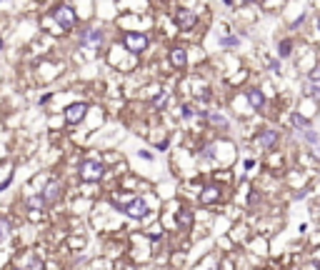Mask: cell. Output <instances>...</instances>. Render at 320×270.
<instances>
[{"instance_id": "12", "label": "cell", "mask_w": 320, "mask_h": 270, "mask_svg": "<svg viewBox=\"0 0 320 270\" xmlns=\"http://www.w3.org/2000/svg\"><path fill=\"white\" fill-rule=\"evenodd\" d=\"M178 225H180V228H190L193 225V213L188 208H183V210L178 213Z\"/></svg>"}, {"instance_id": "18", "label": "cell", "mask_w": 320, "mask_h": 270, "mask_svg": "<svg viewBox=\"0 0 320 270\" xmlns=\"http://www.w3.org/2000/svg\"><path fill=\"white\" fill-rule=\"evenodd\" d=\"M165 103H168V93H160L153 98V108H165Z\"/></svg>"}, {"instance_id": "29", "label": "cell", "mask_w": 320, "mask_h": 270, "mask_svg": "<svg viewBox=\"0 0 320 270\" xmlns=\"http://www.w3.org/2000/svg\"><path fill=\"white\" fill-rule=\"evenodd\" d=\"M0 50H3V40H0Z\"/></svg>"}, {"instance_id": "5", "label": "cell", "mask_w": 320, "mask_h": 270, "mask_svg": "<svg viewBox=\"0 0 320 270\" xmlns=\"http://www.w3.org/2000/svg\"><path fill=\"white\" fill-rule=\"evenodd\" d=\"M85 113H88V103H73V105L65 108V120L70 125H78L85 118Z\"/></svg>"}, {"instance_id": "19", "label": "cell", "mask_w": 320, "mask_h": 270, "mask_svg": "<svg viewBox=\"0 0 320 270\" xmlns=\"http://www.w3.org/2000/svg\"><path fill=\"white\" fill-rule=\"evenodd\" d=\"M303 138H305L310 145H320V135L315 133V130H305V133H303Z\"/></svg>"}, {"instance_id": "27", "label": "cell", "mask_w": 320, "mask_h": 270, "mask_svg": "<svg viewBox=\"0 0 320 270\" xmlns=\"http://www.w3.org/2000/svg\"><path fill=\"white\" fill-rule=\"evenodd\" d=\"M140 155H143L145 160H153V153H148V150H140Z\"/></svg>"}, {"instance_id": "24", "label": "cell", "mask_w": 320, "mask_h": 270, "mask_svg": "<svg viewBox=\"0 0 320 270\" xmlns=\"http://www.w3.org/2000/svg\"><path fill=\"white\" fill-rule=\"evenodd\" d=\"M203 158H205V160H213V158H215V145H208V148L203 150Z\"/></svg>"}, {"instance_id": "9", "label": "cell", "mask_w": 320, "mask_h": 270, "mask_svg": "<svg viewBox=\"0 0 320 270\" xmlns=\"http://www.w3.org/2000/svg\"><path fill=\"white\" fill-rule=\"evenodd\" d=\"M278 143V130H265V133L258 135V145L260 148H273Z\"/></svg>"}, {"instance_id": "3", "label": "cell", "mask_w": 320, "mask_h": 270, "mask_svg": "<svg viewBox=\"0 0 320 270\" xmlns=\"http://www.w3.org/2000/svg\"><path fill=\"white\" fill-rule=\"evenodd\" d=\"M148 35L145 33H125V38H123V45L128 48L130 53H143L145 48H148Z\"/></svg>"}, {"instance_id": "17", "label": "cell", "mask_w": 320, "mask_h": 270, "mask_svg": "<svg viewBox=\"0 0 320 270\" xmlns=\"http://www.w3.org/2000/svg\"><path fill=\"white\" fill-rule=\"evenodd\" d=\"M28 208H33V210H43V208H45V205H43V198H40V195L28 198Z\"/></svg>"}, {"instance_id": "11", "label": "cell", "mask_w": 320, "mask_h": 270, "mask_svg": "<svg viewBox=\"0 0 320 270\" xmlns=\"http://www.w3.org/2000/svg\"><path fill=\"white\" fill-rule=\"evenodd\" d=\"M245 95H248V103H250L255 110H260V108L265 105V98H263V93H260V90H248Z\"/></svg>"}, {"instance_id": "13", "label": "cell", "mask_w": 320, "mask_h": 270, "mask_svg": "<svg viewBox=\"0 0 320 270\" xmlns=\"http://www.w3.org/2000/svg\"><path fill=\"white\" fill-rule=\"evenodd\" d=\"M203 115H205L213 125H218V128H228V120H225L223 115H218V113H203Z\"/></svg>"}, {"instance_id": "1", "label": "cell", "mask_w": 320, "mask_h": 270, "mask_svg": "<svg viewBox=\"0 0 320 270\" xmlns=\"http://www.w3.org/2000/svg\"><path fill=\"white\" fill-rule=\"evenodd\" d=\"M103 175H105V168L100 160H83L80 163V178L85 183H98Z\"/></svg>"}, {"instance_id": "16", "label": "cell", "mask_w": 320, "mask_h": 270, "mask_svg": "<svg viewBox=\"0 0 320 270\" xmlns=\"http://www.w3.org/2000/svg\"><path fill=\"white\" fill-rule=\"evenodd\" d=\"M290 50H293V43H290V40H280V45H278V55H280V58H288Z\"/></svg>"}, {"instance_id": "21", "label": "cell", "mask_w": 320, "mask_h": 270, "mask_svg": "<svg viewBox=\"0 0 320 270\" xmlns=\"http://www.w3.org/2000/svg\"><path fill=\"white\" fill-rule=\"evenodd\" d=\"M218 198V190L210 185V188H205V195H203V202H210V200H215Z\"/></svg>"}, {"instance_id": "32", "label": "cell", "mask_w": 320, "mask_h": 270, "mask_svg": "<svg viewBox=\"0 0 320 270\" xmlns=\"http://www.w3.org/2000/svg\"><path fill=\"white\" fill-rule=\"evenodd\" d=\"M15 270H23V268H15Z\"/></svg>"}, {"instance_id": "30", "label": "cell", "mask_w": 320, "mask_h": 270, "mask_svg": "<svg viewBox=\"0 0 320 270\" xmlns=\"http://www.w3.org/2000/svg\"><path fill=\"white\" fill-rule=\"evenodd\" d=\"M318 30H320V18H318Z\"/></svg>"}, {"instance_id": "7", "label": "cell", "mask_w": 320, "mask_h": 270, "mask_svg": "<svg viewBox=\"0 0 320 270\" xmlns=\"http://www.w3.org/2000/svg\"><path fill=\"white\" fill-rule=\"evenodd\" d=\"M175 23H178L180 30H190L193 25L198 23V15L193 10H188V8H180V10H175Z\"/></svg>"}, {"instance_id": "4", "label": "cell", "mask_w": 320, "mask_h": 270, "mask_svg": "<svg viewBox=\"0 0 320 270\" xmlns=\"http://www.w3.org/2000/svg\"><path fill=\"white\" fill-rule=\"evenodd\" d=\"M60 193H63L60 183H58V180H50V183L43 188V193H40V198H43V205H45V208H48V205H55V202L60 200Z\"/></svg>"}, {"instance_id": "23", "label": "cell", "mask_w": 320, "mask_h": 270, "mask_svg": "<svg viewBox=\"0 0 320 270\" xmlns=\"http://www.w3.org/2000/svg\"><path fill=\"white\" fill-rule=\"evenodd\" d=\"M180 115H183L185 120H190L193 115H195V110H193V105H183V108H180Z\"/></svg>"}, {"instance_id": "2", "label": "cell", "mask_w": 320, "mask_h": 270, "mask_svg": "<svg viewBox=\"0 0 320 270\" xmlns=\"http://www.w3.org/2000/svg\"><path fill=\"white\" fill-rule=\"evenodd\" d=\"M53 20H55L63 30H70V28L75 25V10H73L70 5H58V8L53 10Z\"/></svg>"}, {"instance_id": "14", "label": "cell", "mask_w": 320, "mask_h": 270, "mask_svg": "<svg viewBox=\"0 0 320 270\" xmlns=\"http://www.w3.org/2000/svg\"><path fill=\"white\" fill-rule=\"evenodd\" d=\"M238 45H240V38H235V35L220 38V48H238Z\"/></svg>"}, {"instance_id": "20", "label": "cell", "mask_w": 320, "mask_h": 270, "mask_svg": "<svg viewBox=\"0 0 320 270\" xmlns=\"http://www.w3.org/2000/svg\"><path fill=\"white\" fill-rule=\"evenodd\" d=\"M25 270H43V260H40L38 255H33V258L28 260V268Z\"/></svg>"}, {"instance_id": "6", "label": "cell", "mask_w": 320, "mask_h": 270, "mask_svg": "<svg viewBox=\"0 0 320 270\" xmlns=\"http://www.w3.org/2000/svg\"><path fill=\"white\" fill-rule=\"evenodd\" d=\"M123 213H128L130 218H145L148 215V202L143 200V198H133L128 205H118Z\"/></svg>"}, {"instance_id": "28", "label": "cell", "mask_w": 320, "mask_h": 270, "mask_svg": "<svg viewBox=\"0 0 320 270\" xmlns=\"http://www.w3.org/2000/svg\"><path fill=\"white\" fill-rule=\"evenodd\" d=\"M10 180H13V175H10V178H8V180H3V183H0V190H5V188H8V185H10Z\"/></svg>"}, {"instance_id": "8", "label": "cell", "mask_w": 320, "mask_h": 270, "mask_svg": "<svg viewBox=\"0 0 320 270\" xmlns=\"http://www.w3.org/2000/svg\"><path fill=\"white\" fill-rule=\"evenodd\" d=\"M100 43H103L100 30H83L80 33V45H100Z\"/></svg>"}, {"instance_id": "31", "label": "cell", "mask_w": 320, "mask_h": 270, "mask_svg": "<svg viewBox=\"0 0 320 270\" xmlns=\"http://www.w3.org/2000/svg\"><path fill=\"white\" fill-rule=\"evenodd\" d=\"M318 158H320V145H318Z\"/></svg>"}, {"instance_id": "10", "label": "cell", "mask_w": 320, "mask_h": 270, "mask_svg": "<svg viewBox=\"0 0 320 270\" xmlns=\"http://www.w3.org/2000/svg\"><path fill=\"white\" fill-rule=\"evenodd\" d=\"M170 63H173L175 68H185V65H188V53H185L183 48L170 50Z\"/></svg>"}, {"instance_id": "26", "label": "cell", "mask_w": 320, "mask_h": 270, "mask_svg": "<svg viewBox=\"0 0 320 270\" xmlns=\"http://www.w3.org/2000/svg\"><path fill=\"white\" fill-rule=\"evenodd\" d=\"M270 68H273L275 73H280V63H278V60H270Z\"/></svg>"}, {"instance_id": "15", "label": "cell", "mask_w": 320, "mask_h": 270, "mask_svg": "<svg viewBox=\"0 0 320 270\" xmlns=\"http://www.w3.org/2000/svg\"><path fill=\"white\" fill-rule=\"evenodd\" d=\"M293 125H295L298 130H310V120L303 118V115H293Z\"/></svg>"}, {"instance_id": "25", "label": "cell", "mask_w": 320, "mask_h": 270, "mask_svg": "<svg viewBox=\"0 0 320 270\" xmlns=\"http://www.w3.org/2000/svg\"><path fill=\"white\" fill-rule=\"evenodd\" d=\"M198 95H200L205 103H208V100H213V95H210V88H203V93H198Z\"/></svg>"}, {"instance_id": "22", "label": "cell", "mask_w": 320, "mask_h": 270, "mask_svg": "<svg viewBox=\"0 0 320 270\" xmlns=\"http://www.w3.org/2000/svg\"><path fill=\"white\" fill-rule=\"evenodd\" d=\"M10 233V223L5 218H0V240H5V235Z\"/></svg>"}]
</instances>
